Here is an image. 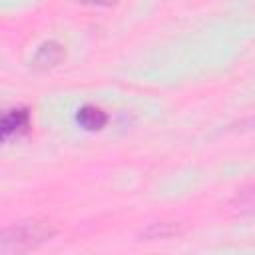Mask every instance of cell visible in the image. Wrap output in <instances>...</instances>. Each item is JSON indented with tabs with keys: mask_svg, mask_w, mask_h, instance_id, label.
<instances>
[{
	"mask_svg": "<svg viewBox=\"0 0 255 255\" xmlns=\"http://www.w3.org/2000/svg\"><path fill=\"white\" fill-rule=\"evenodd\" d=\"M56 229L44 219H26L0 229V253H26L48 241Z\"/></svg>",
	"mask_w": 255,
	"mask_h": 255,
	"instance_id": "cell-1",
	"label": "cell"
},
{
	"mask_svg": "<svg viewBox=\"0 0 255 255\" xmlns=\"http://www.w3.org/2000/svg\"><path fill=\"white\" fill-rule=\"evenodd\" d=\"M30 124H32V120H30L28 108L4 110L0 114V145L26 133L30 129Z\"/></svg>",
	"mask_w": 255,
	"mask_h": 255,
	"instance_id": "cell-2",
	"label": "cell"
},
{
	"mask_svg": "<svg viewBox=\"0 0 255 255\" xmlns=\"http://www.w3.org/2000/svg\"><path fill=\"white\" fill-rule=\"evenodd\" d=\"M64 56H66V50H64L62 44H58V42H46V44H42L36 50V54L32 58V66L36 70H48V68L58 66L64 60Z\"/></svg>",
	"mask_w": 255,
	"mask_h": 255,
	"instance_id": "cell-3",
	"label": "cell"
},
{
	"mask_svg": "<svg viewBox=\"0 0 255 255\" xmlns=\"http://www.w3.org/2000/svg\"><path fill=\"white\" fill-rule=\"evenodd\" d=\"M78 124L84 128V129H90V131H96V129H102L106 124H108V114L98 108V106H92V104H86L78 110V116H76Z\"/></svg>",
	"mask_w": 255,
	"mask_h": 255,
	"instance_id": "cell-4",
	"label": "cell"
},
{
	"mask_svg": "<svg viewBox=\"0 0 255 255\" xmlns=\"http://www.w3.org/2000/svg\"><path fill=\"white\" fill-rule=\"evenodd\" d=\"M177 231L179 229L171 223H153L141 233V237H145V239H165L169 235H175Z\"/></svg>",
	"mask_w": 255,
	"mask_h": 255,
	"instance_id": "cell-5",
	"label": "cell"
},
{
	"mask_svg": "<svg viewBox=\"0 0 255 255\" xmlns=\"http://www.w3.org/2000/svg\"><path fill=\"white\" fill-rule=\"evenodd\" d=\"M235 201L239 203V209H245L249 213L251 207H253V191H251V187H245L243 191H239V195L235 197Z\"/></svg>",
	"mask_w": 255,
	"mask_h": 255,
	"instance_id": "cell-6",
	"label": "cell"
},
{
	"mask_svg": "<svg viewBox=\"0 0 255 255\" xmlns=\"http://www.w3.org/2000/svg\"><path fill=\"white\" fill-rule=\"evenodd\" d=\"M80 2H84V4H94V6H112V4H116L118 0H80Z\"/></svg>",
	"mask_w": 255,
	"mask_h": 255,
	"instance_id": "cell-7",
	"label": "cell"
}]
</instances>
